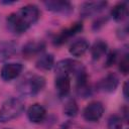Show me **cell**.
<instances>
[{
  "label": "cell",
  "instance_id": "cell-12",
  "mask_svg": "<svg viewBox=\"0 0 129 129\" xmlns=\"http://www.w3.org/2000/svg\"><path fill=\"white\" fill-rule=\"evenodd\" d=\"M45 117H46V110L42 105L38 103L31 105L27 110V118L32 123L35 124L41 123L45 119Z\"/></svg>",
  "mask_w": 129,
  "mask_h": 129
},
{
  "label": "cell",
  "instance_id": "cell-19",
  "mask_svg": "<svg viewBox=\"0 0 129 129\" xmlns=\"http://www.w3.org/2000/svg\"><path fill=\"white\" fill-rule=\"evenodd\" d=\"M54 66V56L51 53L42 54L36 60L35 67L40 71H49Z\"/></svg>",
  "mask_w": 129,
  "mask_h": 129
},
{
  "label": "cell",
  "instance_id": "cell-14",
  "mask_svg": "<svg viewBox=\"0 0 129 129\" xmlns=\"http://www.w3.org/2000/svg\"><path fill=\"white\" fill-rule=\"evenodd\" d=\"M18 44L15 41H3L0 43V61H5L17 51Z\"/></svg>",
  "mask_w": 129,
  "mask_h": 129
},
{
  "label": "cell",
  "instance_id": "cell-24",
  "mask_svg": "<svg viewBox=\"0 0 129 129\" xmlns=\"http://www.w3.org/2000/svg\"><path fill=\"white\" fill-rule=\"evenodd\" d=\"M105 22H106V20H104V19H98L97 21H95L94 22V25H93V28L94 29H99L103 24H105Z\"/></svg>",
  "mask_w": 129,
  "mask_h": 129
},
{
  "label": "cell",
  "instance_id": "cell-27",
  "mask_svg": "<svg viewBox=\"0 0 129 129\" xmlns=\"http://www.w3.org/2000/svg\"><path fill=\"white\" fill-rule=\"evenodd\" d=\"M4 129H10V128H4Z\"/></svg>",
  "mask_w": 129,
  "mask_h": 129
},
{
  "label": "cell",
  "instance_id": "cell-9",
  "mask_svg": "<svg viewBox=\"0 0 129 129\" xmlns=\"http://www.w3.org/2000/svg\"><path fill=\"white\" fill-rule=\"evenodd\" d=\"M107 6L106 1H91V2H85L82 4L80 9V14L82 17H89L92 15H95L102 10L105 9Z\"/></svg>",
  "mask_w": 129,
  "mask_h": 129
},
{
  "label": "cell",
  "instance_id": "cell-16",
  "mask_svg": "<svg viewBox=\"0 0 129 129\" xmlns=\"http://www.w3.org/2000/svg\"><path fill=\"white\" fill-rule=\"evenodd\" d=\"M88 49H89V42L85 38H80L72 43L69 51L73 56L79 57L84 55Z\"/></svg>",
  "mask_w": 129,
  "mask_h": 129
},
{
  "label": "cell",
  "instance_id": "cell-26",
  "mask_svg": "<svg viewBox=\"0 0 129 129\" xmlns=\"http://www.w3.org/2000/svg\"><path fill=\"white\" fill-rule=\"evenodd\" d=\"M1 3H3V4H13V3H15V1H1Z\"/></svg>",
  "mask_w": 129,
  "mask_h": 129
},
{
  "label": "cell",
  "instance_id": "cell-11",
  "mask_svg": "<svg viewBox=\"0 0 129 129\" xmlns=\"http://www.w3.org/2000/svg\"><path fill=\"white\" fill-rule=\"evenodd\" d=\"M118 85H119V78L115 74L110 73L99 81L97 87L100 91L104 93H113L116 91Z\"/></svg>",
  "mask_w": 129,
  "mask_h": 129
},
{
  "label": "cell",
  "instance_id": "cell-10",
  "mask_svg": "<svg viewBox=\"0 0 129 129\" xmlns=\"http://www.w3.org/2000/svg\"><path fill=\"white\" fill-rule=\"evenodd\" d=\"M83 29V23L82 22H75L74 24H72L70 27L61 30L54 38L53 42L56 45H60L62 43H64L66 41H68L69 38H71L72 36L76 35L77 33H79L81 30Z\"/></svg>",
  "mask_w": 129,
  "mask_h": 129
},
{
  "label": "cell",
  "instance_id": "cell-23",
  "mask_svg": "<svg viewBox=\"0 0 129 129\" xmlns=\"http://www.w3.org/2000/svg\"><path fill=\"white\" fill-rule=\"evenodd\" d=\"M117 59V52L116 51H111L106 58V67H111L113 63H115Z\"/></svg>",
  "mask_w": 129,
  "mask_h": 129
},
{
  "label": "cell",
  "instance_id": "cell-8",
  "mask_svg": "<svg viewBox=\"0 0 129 129\" xmlns=\"http://www.w3.org/2000/svg\"><path fill=\"white\" fill-rule=\"evenodd\" d=\"M22 70L23 66L20 62H9L5 63L2 67L0 75L2 80H4L5 82H9L16 79L22 73Z\"/></svg>",
  "mask_w": 129,
  "mask_h": 129
},
{
  "label": "cell",
  "instance_id": "cell-20",
  "mask_svg": "<svg viewBox=\"0 0 129 129\" xmlns=\"http://www.w3.org/2000/svg\"><path fill=\"white\" fill-rule=\"evenodd\" d=\"M78 112H79V107H78V104H77L76 100L74 98L69 99L64 103L63 113L69 117H75V116L78 115Z\"/></svg>",
  "mask_w": 129,
  "mask_h": 129
},
{
  "label": "cell",
  "instance_id": "cell-22",
  "mask_svg": "<svg viewBox=\"0 0 129 129\" xmlns=\"http://www.w3.org/2000/svg\"><path fill=\"white\" fill-rule=\"evenodd\" d=\"M119 71L123 75H127L129 72V60H128V53H125L119 62Z\"/></svg>",
  "mask_w": 129,
  "mask_h": 129
},
{
  "label": "cell",
  "instance_id": "cell-7",
  "mask_svg": "<svg viewBox=\"0 0 129 129\" xmlns=\"http://www.w3.org/2000/svg\"><path fill=\"white\" fill-rule=\"evenodd\" d=\"M54 87L59 97H67L71 91V78L69 74L56 73Z\"/></svg>",
  "mask_w": 129,
  "mask_h": 129
},
{
  "label": "cell",
  "instance_id": "cell-15",
  "mask_svg": "<svg viewBox=\"0 0 129 129\" xmlns=\"http://www.w3.org/2000/svg\"><path fill=\"white\" fill-rule=\"evenodd\" d=\"M44 48H45V43L43 41H29L23 46L22 53L25 57L28 58L43 51Z\"/></svg>",
  "mask_w": 129,
  "mask_h": 129
},
{
  "label": "cell",
  "instance_id": "cell-4",
  "mask_svg": "<svg viewBox=\"0 0 129 129\" xmlns=\"http://www.w3.org/2000/svg\"><path fill=\"white\" fill-rule=\"evenodd\" d=\"M55 74L56 73H64V74H74L75 76H78L79 74L85 72V68L83 63H81L78 60L72 59V58H66L61 59L55 64Z\"/></svg>",
  "mask_w": 129,
  "mask_h": 129
},
{
  "label": "cell",
  "instance_id": "cell-13",
  "mask_svg": "<svg viewBox=\"0 0 129 129\" xmlns=\"http://www.w3.org/2000/svg\"><path fill=\"white\" fill-rule=\"evenodd\" d=\"M77 77V93L82 98H87L91 95V87L89 85L88 75L86 71L79 74Z\"/></svg>",
  "mask_w": 129,
  "mask_h": 129
},
{
  "label": "cell",
  "instance_id": "cell-17",
  "mask_svg": "<svg viewBox=\"0 0 129 129\" xmlns=\"http://www.w3.org/2000/svg\"><path fill=\"white\" fill-rule=\"evenodd\" d=\"M128 15V7L126 2H119L113 6L111 10V16L117 22L123 21Z\"/></svg>",
  "mask_w": 129,
  "mask_h": 129
},
{
  "label": "cell",
  "instance_id": "cell-3",
  "mask_svg": "<svg viewBox=\"0 0 129 129\" xmlns=\"http://www.w3.org/2000/svg\"><path fill=\"white\" fill-rule=\"evenodd\" d=\"M24 111V104L18 98L6 100L0 108V122L6 123L19 117Z\"/></svg>",
  "mask_w": 129,
  "mask_h": 129
},
{
  "label": "cell",
  "instance_id": "cell-6",
  "mask_svg": "<svg viewBox=\"0 0 129 129\" xmlns=\"http://www.w3.org/2000/svg\"><path fill=\"white\" fill-rule=\"evenodd\" d=\"M43 5L45 6L46 10L62 15H70L74 11V6L70 1L48 0V1H44Z\"/></svg>",
  "mask_w": 129,
  "mask_h": 129
},
{
  "label": "cell",
  "instance_id": "cell-1",
  "mask_svg": "<svg viewBox=\"0 0 129 129\" xmlns=\"http://www.w3.org/2000/svg\"><path fill=\"white\" fill-rule=\"evenodd\" d=\"M40 12L36 5L27 4L21 7L18 11L9 14L6 18L7 27L15 34L25 32L39 18Z\"/></svg>",
  "mask_w": 129,
  "mask_h": 129
},
{
  "label": "cell",
  "instance_id": "cell-21",
  "mask_svg": "<svg viewBox=\"0 0 129 129\" xmlns=\"http://www.w3.org/2000/svg\"><path fill=\"white\" fill-rule=\"evenodd\" d=\"M122 118L118 115H111L107 122V129H121Z\"/></svg>",
  "mask_w": 129,
  "mask_h": 129
},
{
  "label": "cell",
  "instance_id": "cell-2",
  "mask_svg": "<svg viewBox=\"0 0 129 129\" xmlns=\"http://www.w3.org/2000/svg\"><path fill=\"white\" fill-rule=\"evenodd\" d=\"M45 87V79L39 75H27L17 85L18 92L26 97H33Z\"/></svg>",
  "mask_w": 129,
  "mask_h": 129
},
{
  "label": "cell",
  "instance_id": "cell-5",
  "mask_svg": "<svg viewBox=\"0 0 129 129\" xmlns=\"http://www.w3.org/2000/svg\"><path fill=\"white\" fill-rule=\"evenodd\" d=\"M104 110V106L101 102L93 101L85 107L83 111V117L88 122H97L102 118Z\"/></svg>",
  "mask_w": 129,
  "mask_h": 129
},
{
  "label": "cell",
  "instance_id": "cell-18",
  "mask_svg": "<svg viewBox=\"0 0 129 129\" xmlns=\"http://www.w3.org/2000/svg\"><path fill=\"white\" fill-rule=\"evenodd\" d=\"M107 49H108V44L105 41H103L101 39L95 41L94 44L91 47V55H92V58L94 60H99L102 56H104L106 54Z\"/></svg>",
  "mask_w": 129,
  "mask_h": 129
},
{
  "label": "cell",
  "instance_id": "cell-25",
  "mask_svg": "<svg viewBox=\"0 0 129 129\" xmlns=\"http://www.w3.org/2000/svg\"><path fill=\"white\" fill-rule=\"evenodd\" d=\"M123 95L125 97V99H128V81H126L123 85Z\"/></svg>",
  "mask_w": 129,
  "mask_h": 129
}]
</instances>
